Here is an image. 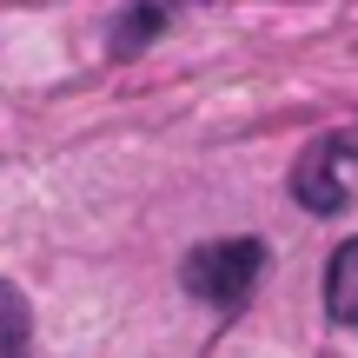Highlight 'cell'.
I'll return each mask as SVG.
<instances>
[{"instance_id": "277c9868", "label": "cell", "mask_w": 358, "mask_h": 358, "mask_svg": "<svg viewBox=\"0 0 358 358\" xmlns=\"http://www.w3.org/2000/svg\"><path fill=\"white\" fill-rule=\"evenodd\" d=\"M27 352V299L0 279V358H20Z\"/></svg>"}, {"instance_id": "7a4b0ae2", "label": "cell", "mask_w": 358, "mask_h": 358, "mask_svg": "<svg viewBox=\"0 0 358 358\" xmlns=\"http://www.w3.org/2000/svg\"><path fill=\"white\" fill-rule=\"evenodd\" d=\"M352 153H358V133H325V140H312L306 159L292 166V199L306 206V213H319V219L345 213V199H352L345 166H352Z\"/></svg>"}, {"instance_id": "6da1fadb", "label": "cell", "mask_w": 358, "mask_h": 358, "mask_svg": "<svg viewBox=\"0 0 358 358\" xmlns=\"http://www.w3.org/2000/svg\"><path fill=\"white\" fill-rule=\"evenodd\" d=\"M259 272H266V245L259 239H206L186 252V292L206 299L213 312H239L252 299Z\"/></svg>"}, {"instance_id": "3957f363", "label": "cell", "mask_w": 358, "mask_h": 358, "mask_svg": "<svg viewBox=\"0 0 358 358\" xmlns=\"http://www.w3.org/2000/svg\"><path fill=\"white\" fill-rule=\"evenodd\" d=\"M325 312L338 325H358V239H345L325 266Z\"/></svg>"}]
</instances>
